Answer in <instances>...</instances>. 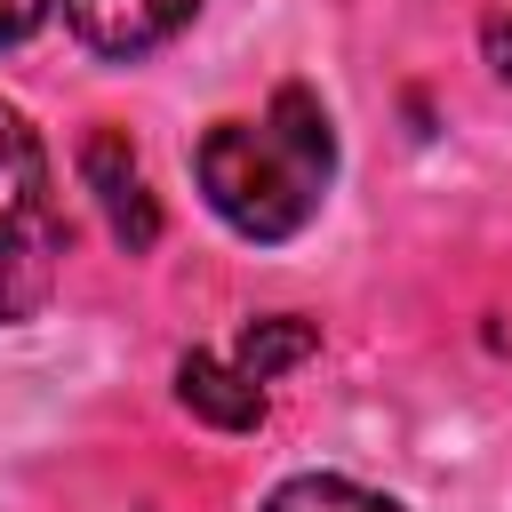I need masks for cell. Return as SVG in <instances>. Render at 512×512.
Segmentation results:
<instances>
[{"instance_id":"cell-3","label":"cell","mask_w":512,"mask_h":512,"mask_svg":"<svg viewBox=\"0 0 512 512\" xmlns=\"http://www.w3.org/2000/svg\"><path fill=\"white\" fill-rule=\"evenodd\" d=\"M80 184L96 192V208H104V232H112L128 256H144V248L160 240V200H152V184H144V160H136V144H128L120 128H96V136L80 144Z\"/></svg>"},{"instance_id":"cell-6","label":"cell","mask_w":512,"mask_h":512,"mask_svg":"<svg viewBox=\"0 0 512 512\" xmlns=\"http://www.w3.org/2000/svg\"><path fill=\"white\" fill-rule=\"evenodd\" d=\"M312 344H320V336H312V320H296V312H272V320H248V328H240V344H232V368H240V376H256V384H272V376H280V368H296Z\"/></svg>"},{"instance_id":"cell-1","label":"cell","mask_w":512,"mask_h":512,"mask_svg":"<svg viewBox=\"0 0 512 512\" xmlns=\"http://www.w3.org/2000/svg\"><path fill=\"white\" fill-rule=\"evenodd\" d=\"M192 176L240 240H288L312 224V208L336 176V128H328L320 96L304 80H288L264 120H216L192 144Z\"/></svg>"},{"instance_id":"cell-9","label":"cell","mask_w":512,"mask_h":512,"mask_svg":"<svg viewBox=\"0 0 512 512\" xmlns=\"http://www.w3.org/2000/svg\"><path fill=\"white\" fill-rule=\"evenodd\" d=\"M488 64L512 80V24H488Z\"/></svg>"},{"instance_id":"cell-4","label":"cell","mask_w":512,"mask_h":512,"mask_svg":"<svg viewBox=\"0 0 512 512\" xmlns=\"http://www.w3.org/2000/svg\"><path fill=\"white\" fill-rule=\"evenodd\" d=\"M200 8L208 0H64L80 48H96V56H144L168 32H184Z\"/></svg>"},{"instance_id":"cell-5","label":"cell","mask_w":512,"mask_h":512,"mask_svg":"<svg viewBox=\"0 0 512 512\" xmlns=\"http://www.w3.org/2000/svg\"><path fill=\"white\" fill-rule=\"evenodd\" d=\"M176 400H184L192 416H208L216 432H256V424H264V384L240 376V368L216 360V352H184V360H176Z\"/></svg>"},{"instance_id":"cell-7","label":"cell","mask_w":512,"mask_h":512,"mask_svg":"<svg viewBox=\"0 0 512 512\" xmlns=\"http://www.w3.org/2000/svg\"><path fill=\"white\" fill-rule=\"evenodd\" d=\"M264 512H400V504L360 488V480H336V472H296L264 496Z\"/></svg>"},{"instance_id":"cell-2","label":"cell","mask_w":512,"mask_h":512,"mask_svg":"<svg viewBox=\"0 0 512 512\" xmlns=\"http://www.w3.org/2000/svg\"><path fill=\"white\" fill-rule=\"evenodd\" d=\"M56 264H64V208L48 144L16 104H0V328L32 320L56 296Z\"/></svg>"},{"instance_id":"cell-8","label":"cell","mask_w":512,"mask_h":512,"mask_svg":"<svg viewBox=\"0 0 512 512\" xmlns=\"http://www.w3.org/2000/svg\"><path fill=\"white\" fill-rule=\"evenodd\" d=\"M48 8H56V0H0V48H16L24 32H40Z\"/></svg>"}]
</instances>
